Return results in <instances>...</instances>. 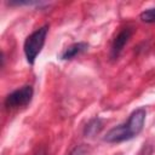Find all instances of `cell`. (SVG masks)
Returning a JSON list of instances; mask_svg holds the SVG:
<instances>
[{
    "label": "cell",
    "mask_w": 155,
    "mask_h": 155,
    "mask_svg": "<svg viewBox=\"0 0 155 155\" xmlns=\"http://www.w3.org/2000/svg\"><path fill=\"white\" fill-rule=\"evenodd\" d=\"M101 128H102V121H101L98 117H96V119H92V120L86 125L84 132H85L86 136H93V134L98 133V132L101 131Z\"/></svg>",
    "instance_id": "cell-6"
},
{
    "label": "cell",
    "mask_w": 155,
    "mask_h": 155,
    "mask_svg": "<svg viewBox=\"0 0 155 155\" xmlns=\"http://www.w3.org/2000/svg\"><path fill=\"white\" fill-rule=\"evenodd\" d=\"M139 18L142 22L144 23H149V24H155V7H150L144 10L140 15Z\"/></svg>",
    "instance_id": "cell-7"
},
{
    "label": "cell",
    "mask_w": 155,
    "mask_h": 155,
    "mask_svg": "<svg viewBox=\"0 0 155 155\" xmlns=\"http://www.w3.org/2000/svg\"><path fill=\"white\" fill-rule=\"evenodd\" d=\"M145 116H147L145 108H138V109L133 110L126 122L120 124V125L110 128L107 132V134L103 138L104 142L121 143V142L130 140V139L137 137L144 127Z\"/></svg>",
    "instance_id": "cell-1"
},
{
    "label": "cell",
    "mask_w": 155,
    "mask_h": 155,
    "mask_svg": "<svg viewBox=\"0 0 155 155\" xmlns=\"http://www.w3.org/2000/svg\"><path fill=\"white\" fill-rule=\"evenodd\" d=\"M33 94H34V90L30 85L22 86L5 97L4 107L6 110H16L19 108H24L31 102Z\"/></svg>",
    "instance_id": "cell-3"
},
{
    "label": "cell",
    "mask_w": 155,
    "mask_h": 155,
    "mask_svg": "<svg viewBox=\"0 0 155 155\" xmlns=\"http://www.w3.org/2000/svg\"><path fill=\"white\" fill-rule=\"evenodd\" d=\"M47 33H48V25L45 24V25L38 28L36 30H34L30 35H28L25 38L24 45H23V51H24L27 62L30 65H33L35 63V59L40 54V52L45 45Z\"/></svg>",
    "instance_id": "cell-2"
},
{
    "label": "cell",
    "mask_w": 155,
    "mask_h": 155,
    "mask_svg": "<svg viewBox=\"0 0 155 155\" xmlns=\"http://www.w3.org/2000/svg\"><path fill=\"white\" fill-rule=\"evenodd\" d=\"M88 50V44L87 42H84V41H80V42H74L71 45H69L68 47H65L61 54H59V58L62 61H69V59H73L80 54H82L84 52H86Z\"/></svg>",
    "instance_id": "cell-5"
},
{
    "label": "cell",
    "mask_w": 155,
    "mask_h": 155,
    "mask_svg": "<svg viewBox=\"0 0 155 155\" xmlns=\"http://www.w3.org/2000/svg\"><path fill=\"white\" fill-rule=\"evenodd\" d=\"M132 34H133L132 27H125L117 33V35L114 38V40L111 42V47H110V58L111 59H116L120 56L124 47L130 41Z\"/></svg>",
    "instance_id": "cell-4"
}]
</instances>
